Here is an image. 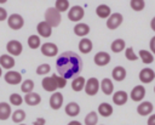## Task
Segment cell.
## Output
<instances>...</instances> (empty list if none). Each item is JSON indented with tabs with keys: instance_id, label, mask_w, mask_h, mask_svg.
Returning <instances> with one entry per match:
<instances>
[{
	"instance_id": "2e32d148",
	"label": "cell",
	"mask_w": 155,
	"mask_h": 125,
	"mask_svg": "<svg viewBox=\"0 0 155 125\" xmlns=\"http://www.w3.org/2000/svg\"><path fill=\"white\" fill-rule=\"evenodd\" d=\"M36 30H38L39 36H41V38H50L51 34H52V28L45 21H41V22L38 23Z\"/></svg>"
},
{
	"instance_id": "d4e9b609",
	"label": "cell",
	"mask_w": 155,
	"mask_h": 125,
	"mask_svg": "<svg viewBox=\"0 0 155 125\" xmlns=\"http://www.w3.org/2000/svg\"><path fill=\"white\" fill-rule=\"evenodd\" d=\"M92 49H93V44H92V41L88 38H82L79 41V50H80V52L86 55V53H90Z\"/></svg>"
},
{
	"instance_id": "5b68a950",
	"label": "cell",
	"mask_w": 155,
	"mask_h": 125,
	"mask_svg": "<svg viewBox=\"0 0 155 125\" xmlns=\"http://www.w3.org/2000/svg\"><path fill=\"white\" fill-rule=\"evenodd\" d=\"M84 16H85V10L79 5L70 7L68 11V18L71 22H80L84 18Z\"/></svg>"
},
{
	"instance_id": "f6af8a7d",
	"label": "cell",
	"mask_w": 155,
	"mask_h": 125,
	"mask_svg": "<svg viewBox=\"0 0 155 125\" xmlns=\"http://www.w3.org/2000/svg\"><path fill=\"white\" fill-rule=\"evenodd\" d=\"M150 28L155 32V17H153V18H151V21H150Z\"/></svg>"
},
{
	"instance_id": "bcb514c9",
	"label": "cell",
	"mask_w": 155,
	"mask_h": 125,
	"mask_svg": "<svg viewBox=\"0 0 155 125\" xmlns=\"http://www.w3.org/2000/svg\"><path fill=\"white\" fill-rule=\"evenodd\" d=\"M68 125H82V124L80 121H78V120H71V121L68 123Z\"/></svg>"
},
{
	"instance_id": "d6a6232c",
	"label": "cell",
	"mask_w": 155,
	"mask_h": 125,
	"mask_svg": "<svg viewBox=\"0 0 155 125\" xmlns=\"http://www.w3.org/2000/svg\"><path fill=\"white\" fill-rule=\"evenodd\" d=\"M28 46L30 47V49H33V50H35V49H38V47H40L41 46V40H40V36L39 35H30L29 38H28Z\"/></svg>"
},
{
	"instance_id": "4dcf8cb0",
	"label": "cell",
	"mask_w": 155,
	"mask_h": 125,
	"mask_svg": "<svg viewBox=\"0 0 155 125\" xmlns=\"http://www.w3.org/2000/svg\"><path fill=\"white\" fill-rule=\"evenodd\" d=\"M25 117H27V114H25V112H24L23 109H16V110L11 114V119H12V121L16 123V124H21V123L25 119Z\"/></svg>"
},
{
	"instance_id": "6da1fadb",
	"label": "cell",
	"mask_w": 155,
	"mask_h": 125,
	"mask_svg": "<svg viewBox=\"0 0 155 125\" xmlns=\"http://www.w3.org/2000/svg\"><path fill=\"white\" fill-rule=\"evenodd\" d=\"M84 63L81 57L74 51H65L61 53L56 59V68L59 76L68 79H74L79 76L80 72L82 70Z\"/></svg>"
},
{
	"instance_id": "e575fe53",
	"label": "cell",
	"mask_w": 155,
	"mask_h": 125,
	"mask_svg": "<svg viewBox=\"0 0 155 125\" xmlns=\"http://www.w3.org/2000/svg\"><path fill=\"white\" fill-rule=\"evenodd\" d=\"M34 81L31 80V79H27V80H24L23 83H22V85H21V90H22V92H24L25 95L27 93H30V92H33V90H34Z\"/></svg>"
},
{
	"instance_id": "8992f818",
	"label": "cell",
	"mask_w": 155,
	"mask_h": 125,
	"mask_svg": "<svg viewBox=\"0 0 155 125\" xmlns=\"http://www.w3.org/2000/svg\"><path fill=\"white\" fill-rule=\"evenodd\" d=\"M6 50H7L8 55L12 56V57L13 56H19L22 53V51H23V45H22L21 41L13 39V40H10L6 44Z\"/></svg>"
},
{
	"instance_id": "60d3db41",
	"label": "cell",
	"mask_w": 155,
	"mask_h": 125,
	"mask_svg": "<svg viewBox=\"0 0 155 125\" xmlns=\"http://www.w3.org/2000/svg\"><path fill=\"white\" fill-rule=\"evenodd\" d=\"M7 11L4 8V7H0V22H2V21H5V19H7Z\"/></svg>"
},
{
	"instance_id": "ba28073f",
	"label": "cell",
	"mask_w": 155,
	"mask_h": 125,
	"mask_svg": "<svg viewBox=\"0 0 155 125\" xmlns=\"http://www.w3.org/2000/svg\"><path fill=\"white\" fill-rule=\"evenodd\" d=\"M138 78H139L140 83H143V84H149V83H151V81L155 79V72H154L151 68L145 67V68H143V69L139 72Z\"/></svg>"
},
{
	"instance_id": "d590c367",
	"label": "cell",
	"mask_w": 155,
	"mask_h": 125,
	"mask_svg": "<svg viewBox=\"0 0 155 125\" xmlns=\"http://www.w3.org/2000/svg\"><path fill=\"white\" fill-rule=\"evenodd\" d=\"M130 6L133 11H142L145 7V1L144 0H131Z\"/></svg>"
},
{
	"instance_id": "f546056e",
	"label": "cell",
	"mask_w": 155,
	"mask_h": 125,
	"mask_svg": "<svg viewBox=\"0 0 155 125\" xmlns=\"http://www.w3.org/2000/svg\"><path fill=\"white\" fill-rule=\"evenodd\" d=\"M125 47H126V42H125L124 39H115V40L111 42V45H110V50H111L114 53L121 52L122 50H125Z\"/></svg>"
},
{
	"instance_id": "3957f363",
	"label": "cell",
	"mask_w": 155,
	"mask_h": 125,
	"mask_svg": "<svg viewBox=\"0 0 155 125\" xmlns=\"http://www.w3.org/2000/svg\"><path fill=\"white\" fill-rule=\"evenodd\" d=\"M86 95L88 96H96L99 91V80L94 76L86 80V84H85V87H84Z\"/></svg>"
},
{
	"instance_id": "44dd1931",
	"label": "cell",
	"mask_w": 155,
	"mask_h": 125,
	"mask_svg": "<svg viewBox=\"0 0 155 125\" xmlns=\"http://www.w3.org/2000/svg\"><path fill=\"white\" fill-rule=\"evenodd\" d=\"M113 112H114V109H113V106L111 104H109L108 102H102L98 106V112L97 113L99 115L104 117V118H108V117H110L113 114Z\"/></svg>"
},
{
	"instance_id": "4fadbf2b",
	"label": "cell",
	"mask_w": 155,
	"mask_h": 125,
	"mask_svg": "<svg viewBox=\"0 0 155 125\" xmlns=\"http://www.w3.org/2000/svg\"><path fill=\"white\" fill-rule=\"evenodd\" d=\"M63 101H64V98H63V95L61 93V92H53L52 95H51V97H50V107L52 108V109H54V110H58V109H61V107L63 106Z\"/></svg>"
},
{
	"instance_id": "74e56055",
	"label": "cell",
	"mask_w": 155,
	"mask_h": 125,
	"mask_svg": "<svg viewBox=\"0 0 155 125\" xmlns=\"http://www.w3.org/2000/svg\"><path fill=\"white\" fill-rule=\"evenodd\" d=\"M50 70H51V67L48 63H42L39 67H36V74L38 75H46L50 73Z\"/></svg>"
},
{
	"instance_id": "1f68e13d",
	"label": "cell",
	"mask_w": 155,
	"mask_h": 125,
	"mask_svg": "<svg viewBox=\"0 0 155 125\" xmlns=\"http://www.w3.org/2000/svg\"><path fill=\"white\" fill-rule=\"evenodd\" d=\"M70 2H69V0H56V2H54V8L58 11V12H65V11H68L70 7Z\"/></svg>"
},
{
	"instance_id": "9c48e42d",
	"label": "cell",
	"mask_w": 155,
	"mask_h": 125,
	"mask_svg": "<svg viewBox=\"0 0 155 125\" xmlns=\"http://www.w3.org/2000/svg\"><path fill=\"white\" fill-rule=\"evenodd\" d=\"M5 81L8 84V85H18L22 83V75L19 72H16V70H8L5 73V76H4Z\"/></svg>"
},
{
	"instance_id": "7c38bea8",
	"label": "cell",
	"mask_w": 155,
	"mask_h": 125,
	"mask_svg": "<svg viewBox=\"0 0 155 125\" xmlns=\"http://www.w3.org/2000/svg\"><path fill=\"white\" fill-rule=\"evenodd\" d=\"M41 86L45 91L47 92H56V90L58 89L57 86V83L54 80V76L51 75V76H45L41 81Z\"/></svg>"
},
{
	"instance_id": "836d02e7",
	"label": "cell",
	"mask_w": 155,
	"mask_h": 125,
	"mask_svg": "<svg viewBox=\"0 0 155 125\" xmlns=\"http://www.w3.org/2000/svg\"><path fill=\"white\" fill-rule=\"evenodd\" d=\"M98 123V113L92 110L85 117V125H97Z\"/></svg>"
},
{
	"instance_id": "7402d4cb",
	"label": "cell",
	"mask_w": 155,
	"mask_h": 125,
	"mask_svg": "<svg viewBox=\"0 0 155 125\" xmlns=\"http://www.w3.org/2000/svg\"><path fill=\"white\" fill-rule=\"evenodd\" d=\"M88 33H90V27H88V24L82 23V22H79V23L75 24V27H74V34H75V35L82 38V36H86Z\"/></svg>"
},
{
	"instance_id": "83f0119b",
	"label": "cell",
	"mask_w": 155,
	"mask_h": 125,
	"mask_svg": "<svg viewBox=\"0 0 155 125\" xmlns=\"http://www.w3.org/2000/svg\"><path fill=\"white\" fill-rule=\"evenodd\" d=\"M96 15L99 17V18H108L110 15H111V10L108 5L105 4H101L97 6L96 8Z\"/></svg>"
},
{
	"instance_id": "ffe728a7",
	"label": "cell",
	"mask_w": 155,
	"mask_h": 125,
	"mask_svg": "<svg viewBox=\"0 0 155 125\" xmlns=\"http://www.w3.org/2000/svg\"><path fill=\"white\" fill-rule=\"evenodd\" d=\"M28 106H31V107H34V106H38V104H40V102H41V96L39 95V93H36V92H30V93H27L25 96H24V100H23Z\"/></svg>"
},
{
	"instance_id": "7dc6e473",
	"label": "cell",
	"mask_w": 155,
	"mask_h": 125,
	"mask_svg": "<svg viewBox=\"0 0 155 125\" xmlns=\"http://www.w3.org/2000/svg\"><path fill=\"white\" fill-rule=\"evenodd\" d=\"M1 75H2V68L0 67V78H1Z\"/></svg>"
},
{
	"instance_id": "cb8c5ba5",
	"label": "cell",
	"mask_w": 155,
	"mask_h": 125,
	"mask_svg": "<svg viewBox=\"0 0 155 125\" xmlns=\"http://www.w3.org/2000/svg\"><path fill=\"white\" fill-rule=\"evenodd\" d=\"M64 112L68 117H78L79 113H80V106L76 102H69L65 106Z\"/></svg>"
},
{
	"instance_id": "ac0fdd59",
	"label": "cell",
	"mask_w": 155,
	"mask_h": 125,
	"mask_svg": "<svg viewBox=\"0 0 155 125\" xmlns=\"http://www.w3.org/2000/svg\"><path fill=\"white\" fill-rule=\"evenodd\" d=\"M99 89H102V92L104 95L109 96V95H111L114 92V84L109 78H104L99 83Z\"/></svg>"
},
{
	"instance_id": "277c9868",
	"label": "cell",
	"mask_w": 155,
	"mask_h": 125,
	"mask_svg": "<svg viewBox=\"0 0 155 125\" xmlns=\"http://www.w3.org/2000/svg\"><path fill=\"white\" fill-rule=\"evenodd\" d=\"M7 24L11 29L18 30L24 25V18L19 13H12L7 17Z\"/></svg>"
},
{
	"instance_id": "ee69618b",
	"label": "cell",
	"mask_w": 155,
	"mask_h": 125,
	"mask_svg": "<svg viewBox=\"0 0 155 125\" xmlns=\"http://www.w3.org/2000/svg\"><path fill=\"white\" fill-rule=\"evenodd\" d=\"M147 124H148V125H155V114H151V115H149Z\"/></svg>"
},
{
	"instance_id": "8fae6325",
	"label": "cell",
	"mask_w": 155,
	"mask_h": 125,
	"mask_svg": "<svg viewBox=\"0 0 155 125\" xmlns=\"http://www.w3.org/2000/svg\"><path fill=\"white\" fill-rule=\"evenodd\" d=\"M93 62L98 67H104V66L109 64V62H110V55L108 52H105V51H99V52H97L94 55Z\"/></svg>"
},
{
	"instance_id": "7bdbcfd3",
	"label": "cell",
	"mask_w": 155,
	"mask_h": 125,
	"mask_svg": "<svg viewBox=\"0 0 155 125\" xmlns=\"http://www.w3.org/2000/svg\"><path fill=\"white\" fill-rule=\"evenodd\" d=\"M45 124H46L45 118H38L35 121H33V125H45Z\"/></svg>"
},
{
	"instance_id": "b9f144b4",
	"label": "cell",
	"mask_w": 155,
	"mask_h": 125,
	"mask_svg": "<svg viewBox=\"0 0 155 125\" xmlns=\"http://www.w3.org/2000/svg\"><path fill=\"white\" fill-rule=\"evenodd\" d=\"M149 47H150V52H151L153 55H155V36H153V38L150 39Z\"/></svg>"
},
{
	"instance_id": "e0dca14e",
	"label": "cell",
	"mask_w": 155,
	"mask_h": 125,
	"mask_svg": "<svg viewBox=\"0 0 155 125\" xmlns=\"http://www.w3.org/2000/svg\"><path fill=\"white\" fill-rule=\"evenodd\" d=\"M128 101V93L124 90H119L113 95V102L116 106H124Z\"/></svg>"
},
{
	"instance_id": "603a6c76",
	"label": "cell",
	"mask_w": 155,
	"mask_h": 125,
	"mask_svg": "<svg viewBox=\"0 0 155 125\" xmlns=\"http://www.w3.org/2000/svg\"><path fill=\"white\" fill-rule=\"evenodd\" d=\"M126 74H127L126 69H125L124 67H121V66L114 67V69H113V72H111V76H113V79L116 80V81H122V80H125Z\"/></svg>"
},
{
	"instance_id": "30bf717a",
	"label": "cell",
	"mask_w": 155,
	"mask_h": 125,
	"mask_svg": "<svg viewBox=\"0 0 155 125\" xmlns=\"http://www.w3.org/2000/svg\"><path fill=\"white\" fill-rule=\"evenodd\" d=\"M40 50H41V53L44 56H46V57H54L58 53V47L53 42H45V44H42Z\"/></svg>"
},
{
	"instance_id": "484cf974",
	"label": "cell",
	"mask_w": 155,
	"mask_h": 125,
	"mask_svg": "<svg viewBox=\"0 0 155 125\" xmlns=\"http://www.w3.org/2000/svg\"><path fill=\"white\" fill-rule=\"evenodd\" d=\"M85 84H86V79L84 76H75L71 81V90L75 92H80L85 87Z\"/></svg>"
},
{
	"instance_id": "d6986e66",
	"label": "cell",
	"mask_w": 155,
	"mask_h": 125,
	"mask_svg": "<svg viewBox=\"0 0 155 125\" xmlns=\"http://www.w3.org/2000/svg\"><path fill=\"white\" fill-rule=\"evenodd\" d=\"M16 62H15V58L10 55H1L0 56V67L4 68V69H8L11 70L13 67H15Z\"/></svg>"
},
{
	"instance_id": "681fc988",
	"label": "cell",
	"mask_w": 155,
	"mask_h": 125,
	"mask_svg": "<svg viewBox=\"0 0 155 125\" xmlns=\"http://www.w3.org/2000/svg\"><path fill=\"white\" fill-rule=\"evenodd\" d=\"M154 92H155V86H154Z\"/></svg>"
},
{
	"instance_id": "8d00e7d4",
	"label": "cell",
	"mask_w": 155,
	"mask_h": 125,
	"mask_svg": "<svg viewBox=\"0 0 155 125\" xmlns=\"http://www.w3.org/2000/svg\"><path fill=\"white\" fill-rule=\"evenodd\" d=\"M23 103V97L19 93H11L10 95V104L11 106H21Z\"/></svg>"
},
{
	"instance_id": "c3c4849f",
	"label": "cell",
	"mask_w": 155,
	"mask_h": 125,
	"mask_svg": "<svg viewBox=\"0 0 155 125\" xmlns=\"http://www.w3.org/2000/svg\"><path fill=\"white\" fill-rule=\"evenodd\" d=\"M19 125H25V124H19Z\"/></svg>"
},
{
	"instance_id": "f1b7e54d",
	"label": "cell",
	"mask_w": 155,
	"mask_h": 125,
	"mask_svg": "<svg viewBox=\"0 0 155 125\" xmlns=\"http://www.w3.org/2000/svg\"><path fill=\"white\" fill-rule=\"evenodd\" d=\"M140 57V61L144 63V64H150L154 62V55L148 51V50H139V53H138V58Z\"/></svg>"
},
{
	"instance_id": "52a82bcc",
	"label": "cell",
	"mask_w": 155,
	"mask_h": 125,
	"mask_svg": "<svg viewBox=\"0 0 155 125\" xmlns=\"http://www.w3.org/2000/svg\"><path fill=\"white\" fill-rule=\"evenodd\" d=\"M122 21H124L122 15L119 13V12H114V13H111V15L107 18V23H105V24H107V28L114 30V29H116V28L122 23Z\"/></svg>"
},
{
	"instance_id": "7a4b0ae2",
	"label": "cell",
	"mask_w": 155,
	"mask_h": 125,
	"mask_svg": "<svg viewBox=\"0 0 155 125\" xmlns=\"http://www.w3.org/2000/svg\"><path fill=\"white\" fill-rule=\"evenodd\" d=\"M61 21H62L61 12H58L54 7H48V8H46V11H45V22H46L51 28L58 27L59 23H61Z\"/></svg>"
},
{
	"instance_id": "9a60e30c",
	"label": "cell",
	"mask_w": 155,
	"mask_h": 125,
	"mask_svg": "<svg viewBox=\"0 0 155 125\" xmlns=\"http://www.w3.org/2000/svg\"><path fill=\"white\" fill-rule=\"evenodd\" d=\"M153 110H154V106H153V103L149 102V101H143V102H140V103L137 106V113H138L139 115H142V117L149 115Z\"/></svg>"
},
{
	"instance_id": "ab89813d",
	"label": "cell",
	"mask_w": 155,
	"mask_h": 125,
	"mask_svg": "<svg viewBox=\"0 0 155 125\" xmlns=\"http://www.w3.org/2000/svg\"><path fill=\"white\" fill-rule=\"evenodd\" d=\"M53 76H54V80H56V83H57L58 89H64L65 85H67V80H65L64 78L58 76V75H54V74H53Z\"/></svg>"
},
{
	"instance_id": "f35d334b",
	"label": "cell",
	"mask_w": 155,
	"mask_h": 125,
	"mask_svg": "<svg viewBox=\"0 0 155 125\" xmlns=\"http://www.w3.org/2000/svg\"><path fill=\"white\" fill-rule=\"evenodd\" d=\"M125 57L128 61H137L138 59V56L134 53L133 47H126V50H125Z\"/></svg>"
},
{
	"instance_id": "4316f807",
	"label": "cell",
	"mask_w": 155,
	"mask_h": 125,
	"mask_svg": "<svg viewBox=\"0 0 155 125\" xmlns=\"http://www.w3.org/2000/svg\"><path fill=\"white\" fill-rule=\"evenodd\" d=\"M12 114L11 106L6 102H0V120H7Z\"/></svg>"
},
{
	"instance_id": "5bb4252c",
	"label": "cell",
	"mask_w": 155,
	"mask_h": 125,
	"mask_svg": "<svg viewBox=\"0 0 155 125\" xmlns=\"http://www.w3.org/2000/svg\"><path fill=\"white\" fill-rule=\"evenodd\" d=\"M130 97L132 101L134 102H140L144 97H145V87L142 86V85H137L132 89L131 93H130Z\"/></svg>"
}]
</instances>
